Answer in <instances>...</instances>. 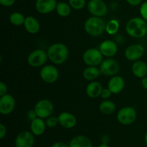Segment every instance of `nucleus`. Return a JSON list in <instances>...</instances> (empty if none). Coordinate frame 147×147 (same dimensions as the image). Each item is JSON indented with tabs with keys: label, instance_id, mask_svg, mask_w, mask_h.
Listing matches in <instances>:
<instances>
[{
	"label": "nucleus",
	"instance_id": "33",
	"mask_svg": "<svg viewBox=\"0 0 147 147\" xmlns=\"http://www.w3.org/2000/svg\"><path fill=\"white\" fill-rule=\"evenodd\" d=\"M27 118L28 120L31 121L32 120H34V119H35L36 118H37V113H36L34 109H31V110H30L29 111H27Z\"/></svg>",
	"mask_w": 147,
	"mask_h": 147
},
{
	"label": "nucleus",
	"instance_id": "22",
	"mask_svg": "<svg viewBox=\"0 0 147 147\" xmlns=\"http://www.w3.org/2000/svg\"><path fill=\"white\" fill-rule=\"evenodd\" d=\"M133 74L139 78H143L147 75V65L143 60H136L131 67Z\"/></svg>",
	"mask_w": 147,
	"mask_h": 147
},
{
	"label": "nucleus",
	"instance_id": "26",
	"mask_svg": "<svg viewBox=\"0 0 147 147\" xmlns=\"http://www.w3.org/2000/svg\"><path fill=\"white\" fill-rule=\"evenodd\" d=\"M25 19L26 17H24V14L17 11L11 13L9 17L10 23L14 26H21L22 24L24 25Z\"/></svg>",
	"mask_w": 147,
	"mask_h": 147
},
{
	"label": "nucleus",
	"instance_id": "41",
	"mask_svg": "<svg viewBox=\"0 0 147 147\" xmlns=\"http://www.w3.org/2000/svg\"><path fill=\"white\" fill-rule=\"evenodd\" d=\"M146 39H147V34H146Z\"/></svg>",
	"mask_w": 147,
	"mask_h": 147
},
{
	"label": "nucleus",
	"instance_id": "16",
	"mask_svg": "<svg viewBox=\"0 0 147 147\" xmlns=\"http://www.w3.org/2000/svg\"><path fill=\"white\" fill-rule=\"evenodd\" d=\"M57 118H58L59 124L65 129H73L76 126V123H77L76 117L70 112H62L59 114Z\"/></svg>",
	"mask_w": 147,
	"mask_h": 147
},
{
	"label": "nucleus",
	"instance_id": "15",
	"mask_svg": "<svg viewBox=\"0 0 147 147\" xmlns=\"http://www.w3.org/2000/svg\"><path fill=\"white\" fill-rule=\"evenodd\" d=\"M57 4L56 0H36L35 9L40 14H49L55 10Z\"/></svg>",
	"mask_w": 147,
	"mask_h": 147
},
{
	"label": "nucleus",
	"instance_id": "28",
	"mask_svg": "<svg viewBox=\"0 0 147 147\" xmlns=\"http://www.w3.org/2000/svg\"><path fill=\"white\" fill-rule=\"evenodd\" d=\"M68 3L73 9L80 10L86 5V0H68Z\"/></svg>",
	"mask_w": 147,
	"mask_h": 147
},
{
	"label": "nucleus",
	"instance_id": "31",
	"mask_svg": "<svg viewBox=\"0 0 147 147\" xmlns=\"http://www.w3.org/2000/svg\"><path fill=\"white\" fill-rule=\"evenodd\" d=\"M112 94L113 93L109 90V88H103L101 92V94H100V97L103 99H105V100H108L111 96Z\"/></svg>",
	"mask_w": 147,
	"mask_h": 147
},
{
	"label": "nucleus",
	"instance_id": "19",
	"mask_svg": "<svg viewBox=\"0 0 147 147\" xmlns=\"http://www.w3.org/2000/svg\"><path fill=\"white\" fill-rule=\"evenodd\" d=\"M103 89V86L100 82L93 80V81H90V83L88 85L86 92L88 97L91 98H97L100 97Z\"/></svg>",
	"mask_w": 147,
	"mask_h": 147
},
{
	"label": "nucleus",
	"instance_id": "7",
	"mask_svg": "<svg viewBox=\"0 0 147 147\" xmlns=\"http://www.w3.org/2000/svg\"><path fill=\"white\" fill-rule=\"evenodd\" d=\"M48 60L47 51L37 49L30 53L27 57V63L31 67H39L43 66Z\"/></svg>",
	"mask_w": 147,
	"mask_h": 147
},
{
	"label": "nucleus",
	"instance_id": "29",
	"mask_svg": "<svg viewBox=\"0 0 147 147\" xmlns=\"http://www.w3.org/2000/svg\"><path fill=\"white\" fill-rule=\"evenodd\" d=\"M46 125L49 128H54L59 124L58 118L54 116H50L48 118H47L45 120Z\"/></svg>",
	"mask_w": 147,
	"mask_h": 147
},
{
	"label": "nucleus",
	"instance_id": "14",
	"mask_svg": "<svg viewBox=\"0 0 147 147\" xmlns=\"http://www.w3.org/2000/svg\"><path fill=\"white\" fill-rule=\"evenodd\" d=\"M98 49L101 52L102 55L106 57H113L118 52L117 44L111 40H106L102 42L99 45Z\"/></svg>",
	"mask_w": 147,
	"mask_h": 147
},
{
	"label": "nucleus",
	"instance_id": "13",
	"mask_svg": "<svg viewBox=\"0 0 147 147\" xmlns=\"http://www.w3.org/2000/svg\"><path fill=\"white\" fill-rule=\"evenodd\" d=\"M145 53L144 47L140 44H133L127 47L125 50V57L130 61L139 60Z\"/></svg>",
	"mask_w": 147,
	"mask_h": 147
},
{
	"label": "nucleus",
	"instance_id": "34",
	"mask_svg": "<svg viewBox=\"0 0 147 147\" xmlns=\"http://www.w3.org/2000/svg\"><path fill=\"white\" fill-rule=\"evenodd\" d=\"M16 0H0V4L3 7H9L14 4Z\"/></svg>",
	"mask_w": 147,
	"mask_h": 147
},
{
	"label": "nucleus",
	"instance_id": "30",
	"mask_svg": "<svg viewBox=\"0 0 147 147\" xmlns=\"http://www.w3.org/2000/svg\"><path fill=\"white\" fill-rule=\"evenodd\" d=\"M139 12H140L141 17L147 22V1H144L141 4Z\"/></svg>",
	"mask_w": 147,
	"mask_h": 147
},
{
	"label": "nucleus",
	"instance_id": "18",
	"mask_svg": "<svg viewBox=\"0 0 147 147\" xmlns=\"http://www.w3.org/2000/svg\"><path fill=\"white\" fill-rule=\"evenodd\" d=\"M46 126H47V125H46L44 119L37 117L31 121L30 131L34 136H41L45 132Z\"/></svg>",
	"mask_w": 147,
	"mask_h": 147
},
{
	"label": "nucleus",
	"instance_id": "10",
	"mask_svg": "<svg viewBox=\"0 0 147 147\" xmlns=\"http://www.w3.org/2000/svg\"><path fill=\"white\" fill-rule=\"evenodd\" d=\"M99 68L101 74L106 76H114L119 72L120 67L116 60L111 57H108L106 60H103Z\"/></svg>",
	"mask_w": 147,
	"mask_h": 147
},
{
	"label": "nucleus",
	"instance_id": "25",
	"mask_svg": "<svg viewBox=\"0 0 147 147\" xmlns=\"http://www.w3.org/2000/svg\"><path fill=\"white\" fill-rule=\"evenodd\" d=\"M71 9L72 7H70L69 3L64 2V1H60V2H57L55 11L60 17H67L71 13Z\"/></svg>",
	"mask_w": 147,
	"mask_h": 147
},
{
	"label": "nucleus",
	"instance_id": "37",
	"mask_svg": "<svg viewBox=\"0 0 147 147\" xmlns=\"http://www.w3.org/2000/svg\"><path fill=\"white\" fill-rule=\"evenodd\" d=\"M51 147H69V144L63 142H57L53 144Z\"/></svg>",
	"mask_w": 147,
	"mask_h": 147
},
{
	"label": "nucleus",
	"instance_id": "38",
	"mask_svg": "<svg viewBox=\"0 0 147 147\" xmlns=\"http://www.w3.org/2000/svg\"><path fill=\"white\" fill-rule=\"evenodd\" d=\"M141 83H142V87L147 90V76H145L144 78H142V81H141Z\"/></svg>",
	"mask_w": 147,
	"mask_h": 147
},
{
	"label": "nucleus",
	"instance_id": "5",
	"mask_svg": "<svg viewBox=\"0 0 147 147\" xmlns=\"http://www.w3.org/2000/svg\"><path fill=\"white\" fill-rule=\"evenodd\" d=\"M83 60L88 66H98L103 62V55L99 49L89 48L83 53Z\"/></svg>",
	"mask_w": 147,
	"mask_h": 147
},
{
	"label": "nucleus",
	"instance_id": "40",
	"mask_svg": "<svg viewBox=\"0 0 147 147\" xmlns=\"http://www.w3.org/2000/svg\"><path fill=\"white\" fill-rule=\"evenodd\" d=\"M144 142L147 146V132L146 133V134H145V136H144Z\"/></svg>",
	"mask_w": 147,
	"mask_h": 147
},
{
	"label": "nucleus",
	"instance_id": "36",
	"mask_svg": "<svg viewBox=\"0 0 147 147\" xmlns=\"http://www.w3.org/2000/svg\"><path fill=\"white\" fill-rule=\"evenodd\" d=\"M126 1L128 4L131 6H134V7L141 5V4L143 2V0H126Z\"/></svg>",
	"mask_w": 147,
	"mask_h": 147
},
{
	"label": "nucleus",
	"instance_id": "21",
	"mask_svg": "<svg viewBox=\"0 0 147 147\" xmlns=\"http://www.w3.org/2000/svg\"><path fill=\"white\" fill-rule=\"evenodd\" d=\"M24 27L26 31L32 34H35L39 32L40 30V24L38 20L32 16H28L26 17L24 23Z\"/></svg>",
	"mask_w": 147,
	"mask_h": 147
},
{
	"label": "nucleus",
	"instance_id": "27",
	"mask_svg": "<svg viewBox=\"0 0 147 147\" xmlns=\"http://www.w3.org/2000/svg\"><path fill=\"white\" fill-rule=\"evenodd\" d=\"M120 24L119 22L116 19L110 20L106 25V32L110 35H114L119 32Z\"/></svg>",
	"mask_w": 147,
	"mask_h": 147
},
{
	"label": "nucleus",
	"instance_id": "4",
	"mask_svg": "<svg viewBox=\"0 0 147 147\" xmlns=\"http://www.w3.org/2000/svg\"><path fill=\"white\" fill-rule=\"evenodd\" d=\"M137 112L131 106H125L121 109L117 113V120L122 125H131L136 121Z\"/></svg>",
	"mask_w": 147,
	"mask_h": 147
},
{
	"label": "nucleus",
	"instance_id": "12",
	"mask_svg": "<svg viewBox=\"0 0 147 147\" xmlns=\"http://www.w3.org/2000/svg\"><path fill=\"white\" fill-rule=\"evenodd\" d=\"M15 106V99L11 94L7 93L0 97V113L1 115H9L11 113Z\"/></svg>",
	"mask_w": 147,
	"mask_h": 147
},
{
	"label": "nucleus",
	"instance_id": "6",
	"mask_svg": "<svg viewBox=\"0 0 147 147\" xmlns=\"http://www.w3.org/2000/svg\"><path fill=\"white\" fill-rule=\"evenodd\" d=\"M34 109L37 117L46 119L53 114L54 111V105L53 102L48 99H42L36 103Z\"/></svg>",
	"mask_w": 147,
	"mask_h": 147
},
{
	"label": "nucleus",
	"instance_id": "20",
	"mask_svg": "<svg viewBox=\"0 0 147 147\" xmlns=\"http://www.w3.org/2000/svg\"><path fill=\"white\" fill-rule=\"evenodd\" d=\"M69 147H93V142L83 135H77L74 136L69 142Z\"/></svg>",
	"mask_w": 147,
	"mask_h": 147
},
{
	"label": "nucleus",
	"instance_id": "23",
	"mask_svg": "<svg viewBox=\"0 0 147 147\" xmlns=\"http://www.w3.org/2000/svg\"><path fill=\"white\" fill-rule=\"evenodd\" d=\"M101 74L100 68L97 66H88L83 72V76L86 80L93 81Z\"/></svg>",
	"mask_w": 147,
	"mask_h": 147
},
{
	"label": "nucleus",
	"instance_id": "11",
	"mask_svg": "<svg viewBox=\"0 0 147 147\" xmlns=\"http://www.w3.org/2000/svg\"><path fill=\"white\" fill-rule=\"evenodd\" d=\"M34 135L29 131H23L18 134L15 139V147H34Z\"/></svg>",
	"mask_w": 147,
	"mask_h": 147
},
{
	"label": "nucleus",
	"instance_id": "3",
	"mask_svg": "<svg viewBox=\"0 0 147 147\" xmlns=\"http://www.w3.org/2000/svg\"><path fill=\"white\" fill-rule=\"evenodd\" d=\"M106 22L102 17H89L84 23V30L88 34L92 37H99L106 32Z\"/></svg>",
	"mask_w": 147,
	"mask_h": 147
},
{
	"label": "nucleus",
	"instance_id": "32",
	"mask_svg": "<svg viewBox=\"0 0 147 147\" xmlns=\"http://www.w3.org/2000/svg\"><path fill=\"white\" fill-rule=\"evenodd\" d=\"M7 91H8V88L7 84L2 81L0 82V96L7 94Z\"/></svg>",
	"mask_w": 147,
	"mask_h": 147
},
{
	"label": "nucleus",
	"instance_id": "35",
	"mask_svg": "<svg viewBox=\"0 0 147 147\" xmlns=\"http://www.w3.org/2000/svg\"><path fill=\"white\" fill-rule=\"evenodd\" d=\"M7 135V128L3 123H0V139H3Z\"/></svg>",
	"mask_w": 147,
	"mask_h": 147
},
{
	"label": "nucleus",
	"instance_id": "24",
	"mask_svg": "<svg viewBox=\"0 0 147 147\" xmlns=\"http://www.w3.org/2000/svg\"><path fill=\"white\" fill-rule=\"evenodd\" d=\"M116 106L112 100H105L99 105V110L105 115H111L115 112Z\"/></svg>",
	"mask_w": 147,
	"mask_h": 147
},
{
	"label": "nucleus",
	"instance_id": "39",
	"mask_svg": "<svg viewBox=\"0 0 147 147\" xmlns=\"http://www.w3.org/2000/svg\"><path fill=\"white\" fill-rule=\"evenodd\" d=\"M98 147H110L109 146V145L107 144H105V143H103L101 144L100 145H99Z\"/></svg>",
	"mask_w": 147,
	"mask_h": 147
},
{
	"label": "nucleus",
	"instance_id": "1",
	"mask_svg": "<svg viewBox=\"0 0 147 147\" xmlns=\"http://www.w3.org/2000/svg\"><path fill=\"white\" fill-rule=\"evenodd\" d=\"M48 59L55 65H62L67 61L69 57V50L62 42L51 45L47 50Z\"/></svg>",
	"mask_w": 147,
	"mask_h": 147
},
{
	"label": "nucleus",
	"instance_id": "8",
	"mask_svg": "<svg viewBox=\"0 0 147 147\" xmlns=\"http://www.w3.org/2000/svg\"><path fill=\"white\" fill-rule=\"evenodd\" d=\"M87 7L90 14L94 17H103L108 13V6L103 0H90Z\"/></svg>",
	"mask_w": 147,
	"mask_h": 147
},
{
	"label": "nucleus",
	"instance_id": "9",
	"mask_svg": "<svg viewBox=\"0 0 147 147\" xmlns=\"http://www.w3.org/2000/svg\"><path fill=\"white\" fill-rule=\"evenodd\" d=\"M40 76L42 80L47 83H53L59 78V71L57 67L52 65H44L40 70Z\"/></svg>",
	"mask_w": 147,
	"mask_h": 147
},
{
	"label": "nucleus",
	"instance_id": "2",
	"mask_svg": "<svg viewBox=\"0 0 147 147\" xmlns=\"http://www.w3.org/2000/svg\"><path fill=\"white\" fill-rule=\"evenodd\" d=\"M126 33L134 38H142L147 34V22L142 17H133L126 24Z\"/></svg>",
	"mask_w": 147,
	"mask_h": 147
},
{
	"label": "nucleus",
	"instance_id": "17",
	"mask_svg": "<svg viewBox=\"0 0 147 147\" xmlns=\"http://www.w3.org/2000/svg\"><path fill=\"white\" fill-rule=\"evenodd\" d=\"M125 87V81L123 78L121 76H112L108 83V88L112 92L113 94H119Z\"/></svg>",
	"mask_w": 147,
	"mask_h": 147
}]
</instances>
